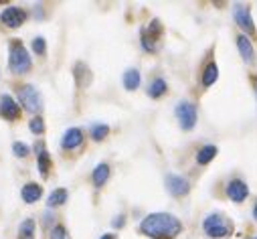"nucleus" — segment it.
Returning <instances> with one entry per match:
<instances>
[{
    "instance_id": "obj_26",
    "label": "nucleus",
    "mask_w": 257,
    "mask_h": 239,
    "mask_svg": "<svg viewBox=\"0 0 257 239\" xmlns=\"http://www.w3.org/2000/svg\"><path fill=\"white\" fill-rule=\"evenodd\" d=\"M13 152H15V156H19V158H25V156H29L31 148H29L25 142H15V144H13Z\"/></svg>"
},
{
    "instance_id": "obj_20",
    "label": "nucleus",
    "mask_w": 257,
    "mask_h": 239,
    "mask_svg": "<svg viewBox=\"0 0 257 239\" xmlns=\"http://www.w3.org/2000/svg\"><path fill=\"white\" fill-rule=\"evenodd\" d=\"M166 89H168L166 81H164L162 77H156V79L150 83V87H148V95H150V97H162V95L166 93Z\"/></svg>"
},
{
    "instance_id": "obj_15",
    "label": "nucleus",
    "mask_w": 257,
    "mask_h": 239,
    "mask_svg": "<svg viewBox=\"0 0 257 239\" xmlns=\"http://www.w3.org/2000/svg\"><path fill=\"white\" fill-rule=\"evenodd\" d=\"M107 178H109V166H107L105 162L97 164V166L93 168V172H91V181H93V185H95L97 189H101V187L107 183Z\"/></svg>"
},
{
    "instance_id": "obj_4",
    "label": "nucleus",
    "mask_w": 257,
    "mask_h": 239,
    "mask_svg": "<svg viewBox=\"0 0 257 239\" xmlns=\"http://www.w3.org/2000/svg\"><path fill=\"white\" fill-rule=\"evenodd\" d=\"M19 101H21V105H23L27 111H31V113H39V111L43 109L41 91H39L35 85H31V83L19 87Z\"/></svg>"
},
{
    "instance_id": "obj_30",
    "label": "nucleus",
    "mask_w": 257,
    "mask_h": 239,
    "mask_svg": "<svg viewBox=\"0 0 257 239\" xmlns=\"http://www.w3.org/2000/svg\"><path fill=\"white\" fill-rule=\"evenodd\" d=\"M253 217L257 219V203H255V207H253Z\"/></svg>"
},
{
    "instance_id": "obj_14",
    "label": "nucleus",
    "mask_w": 257,
    "mask_h": 239,
    "mask_svg": "<svg viewBox=\"0 0 257 239\" xmlns=\"http://www.w3.org/2000/svg\"><path fill=\"white\" fill-rule=\"evenodd\" d=\"M158 27H160V23H158V21H152V23H150V29L142 33V47H144L146 51H150V53L156 51V39H158V37H156L154 31H156Z\"/></svg>"
},
{
    "instance_id": "obj_7",
    "label": "nucleus",
    "mask_w": 257,
    "mask_h": 239,
    "mask_svg": "<svg viewBox=\"0 0 257 239\" xmlns=\"http://www.w3.org/2000/svg\"><path fill=\"white\" fill-rule=\"evenodd\" d=\"M164 185H166V191L172 195V197H184L190 189L188 181L180 174H166L164 176Z\"/></svg>"
},
{
    "instance_id": "obj_16",
    "label": "nucleus",
    "mask_w": 257,
    "mask_h": 239,
    "mask_svg": "<svg viewBox=\"0 0 257 239\" xmlns=\"http://www.w3.org/2000/svg\"><path fill=\"white\" fill-rule=\"evenodd\" d=\"M140 81H142V75L138 69H127L123 71V87L127 91H136L140 87Z\"/></svg>"
},
{
    "instance_id": "obj_27",
    "label": "nucleus",
    "mask_w": 257,
    "mask_h": 239,
    "mask_svg": "<svg viewBox=\"0 0 257 239\" xmlns=\"http://www.w3.org/2000/svg\"><path fill=\"white\" fill-rule=\"evenodd\" d=\"M33 51H35L37 55H45V53H47V43H45L43 37L33 39Z\"/></svg>"
},
{
    "instance_id": "obj_2",
    "label": "nucleus",
    "mask_w": 257,
    "mask_h": 239,
    "mask_svg": "<svg viewBox=\"0 0 257 239\" xmlns=\"http://www.w3.org/2000/svg\"><path fill=\"white\" fill-rule=\"evenodd\" d=\"M9 67L17 75H23V73L31 71V67H33L31 55L21 41H13L9 47Z\"/></svg>"
},
{
    "instance_id": "obj_29",
    "label": "nucleus",
    "mask_w": 257,
    "mask_h": 239,
    "mask_svg": "<svg viewBox=\"0 0 257 239\" xmlns=\"http://www.w3.org/2000/svg\"><path fill=\"white\" fill-rule=\"evenodd\" d=\"M101 239H115V235L113 233H105V235H101Z\"/></svg>"
},
{
    "instance_id": "obj_8",
    "label": "nucleus",
    "mask_w": 257,
    "mask_h": 239,
    "mask_svg": "<svg viewBox=\"0 0 257 239\" xmlns=\"http://www.w3.org/2000/svg\"><path fill=\"white\" fill-rule=\"evenodd\" d=\"M233 19H235V23H237L245 33H255V25H253L251 11H249L247 5L237 3V5L233 7Z\"/></svg>"
},
{
    "instance_id": "obj_6",
    "label": "nucleus",
    "mask_w": 257,
    "mask_h": 239,
    "mask_svg": "<svg viewBox=\"0 0 257 239\" xmlns=\"http://www.w3.org/2000/svg\"><path fill=\"white\" fill-rule=\"evenodd\" d=\"M27 21V11L21 7H7L0 13V23L7 25L9 29H19Z\"/></svg>"
},
{
    "instance_id": "obj_1",
    "label": "nucleus",
    "mask_w": 257,
    "mask_h": 239,
    "mask_svg": "<svg viewBox=\"0 0 257 239\" xmlns=\"http://www.w3.org/2000/svg\"><path fill=\"white\" fill-rule=\"evenodd\" d=\"M140 231L150 239H174L182 231V223L170 213H150L142 223Z\"/></svg>"
},
{
    "instance_id": "obj_25",
    "label": "nucleus",
    "mask_w": 257,
    "mask_h": 239,
    "mask_svg": "<svg viewBox=\"0 0 257 239\" xmlns=\"http://www.w3.org/2000/svg\"><path fill=\"white\" fill-rule=\"evenodd\" d=\"M49 239H69V233L63 225H55L49 233Z\"/></svg>"
},
{
    "instance_id": "obj_5",
    "label": "nucleus",
    "mask_w": 257,
    "mask_h": 239,
    "mask_svg": "<svg viewBox=\"0 0 257 239\" xmlns=\"http://www.w3.org/2000/svg\"><path fill=\"white\" fill-rule=\"evenodd\" d=\"M176 117H178L182 130H192L195 124H197V107H195V103L180 101L176 105Z\"/></svg>"
},
{
    "instance_id": "obj_23",
    "label": "nucleus",
    "mask_w": 257,
    "mask_h": 239,
    "mask_svg": "<svg viewBox=\"0 0 257 239\" xmlns=\"http://www.w3.org/2000/svg\"><path fill=\"white\" fill-rule=\"evenodd\" d=\"M107 134H109V126L107 124H93L91 126V138L95 142H101L103 138H107Z\"/></svg>"
},
{
    "instance_id": "obj_9",
    "label": "nucleus",
    "mask_w": 257,
    "mask_h": 239,
    "mask_svg": "<svg viewBox=\"0 0 257 239\" xmlns=\"http://www.w3.org/2000/svg\"><path fill=\"white\" fill-rule=\"evenodd\" d=\"M0 115L9 120V122H15V120L21 117V105L15 101L13 95H9V93L0 95Z\"/></svg>"
},
{
    "instance_id": "obj_13",
    "label": "nucleus",
    "mask_w": 257,
    "mask_h": 239,
    "mask_svg": "<svg viewBox=\"0 0 257 239\" xmlns=\"http://www.w3.org/2000/svg\"><path fill=\"white\" fill-rule=\"evenodd\" d=\"M237 49H239V53H241V57H243V61L245 63H251L253 59H255V53H253V45H251V41L245 37V35H237Z\"/></svg>"
},
{
    "instance_id": "obj_11",
    "label": "nucleus",
    "mask_w": 257,
    "mask_h": 239,
    "mask_svg": "<svg viewBox=\"0 0 257 239\" xmlns=\"http://www.w3.org/2000/svg\"><path fill=\"white\" fill-rule=\"evenodd\" d=\"M81 142H83V132L79 128H69L61 138V146L65 150H75L77 146H81Z\"/></svg>"
},
{
    "instance_id": "obj_22",
    "label": "nucleus",
    "mask_w": 257,
    "mask_h": 239,
    "mask_svg": "<svg viewBox=\"0 0 257 239\" xmlns=\"http://www.w3.org/2000/svg\"><path fill=\"white\" fill-rule=\"evenodd\" d=\"M37 164H39V172H41V176H47L49 170H51V156H49L47 150H41V152H39Z\"/></svg>"
},
{
    "instance_id": "obj_3",
    "label": "nucleus",
    "mask_w": 257,
    "mask_h": 239,
    "mask_svg": "<svg viewBox=\"0 0 257 239\" xmlns=\"http://www.w3.org/2000/svg\"><path fill=\"white\" fill-rule=\"evenodd\" d=\"M203 231H205V235H209V237H213V239H221V237L231 235L233 225L229 223V219H227L225 215L213 213V215H209V217L203 221Z\"/></svg>"
},
{
    "instance_id": "obj_19",
    "label": "nucleus",
    "mask_w": 257,
    "mask_h": 239,
    "mask_svg": "<svg viewBox=\"0 0 257 239\" xmlns=\"http://www.w3.org/2000/svg\"><path fill=\"white\" fill-rule=\"evenodd\" d=\"M215 156H217V146L209 144V146H203V148L197 152V162H199V164H209Z\"/></svg>"
},
{
    "instance_id": "obj_12",
    "label": "nucleus",
    "mask_w": 257,
    "mask_h": 239,
    "mask_svg": "<svg viewBox=\"0 0 257 239\" xmlns=\"http://www.w3.org/2000/svg\"><path fill=\"white\" fill-rule=\"evenodd\" d=\"M21 197H23V201H25L27 205H33V203H37V201L43 197V189H41V185H37V183H27V185L23 187V191H21Z\"/></svg>"
},
{
    "instance_id": "obj_18",
    "label": "nucleus",
    "mask_w": 257,
    "mask_h": 239,
    "mask_svg": "<svg viewBox=\"0 0 257 239\" xmlns=\"http://www.w3.org/2000/svg\"><path fill=\"white\" fill-rule=\"evenodd\" d=\"M217 77H219V67H217V63H209L207 67H205V71H203V85L205 87H211L215 81H217Z\"/></svg>"
},
{
    "instance_id": "obj_21",
    "label": "nucleus",
    "mask_w": 257,
    "mask_h": 239,
    "mask_svg": "<svg viewBox=\"0 0 257 239\" xmlns=\"http://www.w3.org/2000/svg\"><path fill=\"white\" fill-rule=\"evenodd\" d=\"M19 239H35V219H25L19 227Z\"/></svg>"
},
{
    "instance_id": "obj_31",
    "label": "nucleus",
    "mask_w": 257,
    "mask_h": 239,
    "mask_svg": "<svg viewBox=\"0 0 257 239\" xmlns=\"http://www.w3.org/2000/svg\"><path fill=\"white\" fill-rule=\"evenodd\" d=\"M251 239H257V237H251Z\"/></svg>"
},
{
    "instance_id": "obj_24",
    "label": "nucleus",
    "mask_w": 257,
    "mask_h": 239,
    "mask_svg": "<svg viewBox=\"0 0 257 239\" xmlns=\"http://www.w3.org/2000/svg\"><path fill=\"white\" fill-rule=\"evenodd\" d=\"M29 130L33 132V134H43L45 132V122H43V117H39V115H35L31 122H29Z\"/></svg>"
},
{
    "instance_id": "obj_28",
    "label": "nucleus",
    "mask_w": 257,
    "mask_h": 239,
    "mask_svg": "<svg viewBox=\"0 0 257 239\" xmlns=\"http://www.w3.org/2000/svg\"><path fill=\"white\" fill-rule=\"evenodd\" d=\"M251 85H253V91H255V97H257V75L251 77Z\"/></svg>"
},
{
    "instance_id": "obj_10",
    "label": "nucleus",
    "mask_w": 257,
    "mask_h": 239,
    "mask_svg": "<svg viewBox=\"0 0 257 239\" xmlns=\"http://www.w3.org/2000/svg\"><path fill=\"white\" fill-rule=\"evenodd\" d=\"M247 195H249V189H247V185L243 183V181H231L229 183V187H227V197L233 201V203H243L245 199H247Z\"/></svg>"
},
{
    "instance_id": "obj_17",
    "label": "nucleus",
    "mask_w": 257,
    "mask_h": 239,
    "mask_svg": "<svg viewBox=\"0 0 257 239\" xmlns=\"http://www.w3.org/2000/svg\"><path fill=\"white\" fill-rule=\"evenodd\" d=\"M67 199H69L67 189H55V191L49 195L47 205H49V207H61V205H65V203H67Z\"/></svg>"
}]
</instances>
